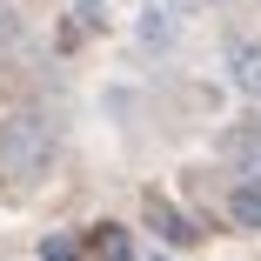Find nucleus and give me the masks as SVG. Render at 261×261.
<instances>
[{"mask_svg": "<svg viewBox=\"0 0 261 261\" xmlns=\"http://www.w3.org/2000/svg\"><path fill=\"white\" fill-rule=\"evenodd\" d=\"M234 81L261 100V40H241V47H234Z\"/></svg>", "mask_w": 261, "mask_h": 261, "instance_id": "nucleus-3", "label": "nucleus"}, {"mask_svg": "<svg viewBox=\"0 0 261 261\" xmlns=\"http://www.w3.org/2000/svg\"><path fill=\"white\" fill-rule=\"evenodd\" d=\"M228 161H234L248 181H261V134H234V154H228Z\"/></svg>", "mask_w": 261, "mask_h": 261, "instance_id": "nucleus-4", "label": "nucleus"}, {"mask_svg": "<svg viewBox=\"0 0 261 261\" xmlns=\"http://www.w3.org/2000/svg\"><path fill=\"white\" fill-rule=\"evenodd\" d=\"M14 34H20V20H14V7H7V0H0V47H7Z\"/></svg>", "mask_w": 261, "mask_h": 261, "instance_id": "nucleus-7", "label": "nucleus"}, {"mask_svg": "<svg viewBox=\"0 0 261 261\" xmlns=\"http://www.w3.org/2000/svg\"><path fill=\"white\" fill-rule=\"evenodd\" d=\"M100 254H108V261H134V248H127V228H100Z\"/></svg>", "mask_w": 261, "mask_h": 261, "instance_id": "nucleus-6", "label": "nucleus"}, {"mask_svg": "<svg viewBox=\"0 0 261 261\" xmlns=\"http://www.w3.org/2000/svg\"><path fill=\"white\" fill-rule=\"evenodd\" d=\"M40 261H74V241H47V248H40Z\"/></svg>", "mask_w": 261, "mask_h": 261, "instance_id": "nucleus-8", "label": "nucleus"}, {"mask_svg": "<svg viewBox=\"0 0 261 261\" xmlns=\"http://www.w3.org/2000/svg\"><path fill=\"white\" fill-rule=\"evenodd\" d=\"M54 154V134H47L40 114H7L0 121V181H34Z\"/></svg>", "mask_w": 261, "mask_h": 261, "instance_id": "nucleus-1", "label": "nucleus"}, {"mask_svg": "<svg viewBox=\"0 0 261 261\" xmlns=\"http://www.w3.org/2000/svg\"><path fill=\"white\" fill-rule=\"evenodd\" d=\"M154 228H161L168 241H194V228H188V221L174 215V207H154Z\"/></svg>", "mask_w": 261, "mask_h": 261, "instance_id": "nucleus-5", "label": "nucleus"}, {"mask_svg": "<svg viewBox=\"0 0 261 261\" xmlns=\"http://www.w3.org/2000/svg\"><path fill=\"white\" fill-rule=\"evenodd\" d=\"M228 215H234L241 228H261V181H241V188L228 194Z\"/></svg>", "mask_w": 261, "mask_h": 261, "instance_id": "nucleus-2", "label": "nucleus"}]
</instances>
